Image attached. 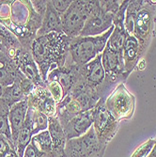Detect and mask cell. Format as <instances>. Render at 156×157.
<instances>
[{
  "label": "cell",
  "mask_w": 156,
  "mask_h": 157,
  "mask_svg": "<svg viewBox=\"0 0 156 157\" xmlns=\"http://www.w3.org/2000/svg\"><path fill=\"white\" fill-rule=\"evenodd\" d=\"M70 40L64 33L56 32L38 36L33 40L30 51L44 82L52 70L65 66Z\"/></svg>",
  "instance_id": "obj_1"
},
{
  "label": "cell",
  "mask_w": 156,
  "mask_h": 157,
  "mask_svg": "<svg viewBox=\"0 0 156 157\" xmlns=\"http://www.w3.org/2000/svg\"><path fill=\"white\" fill-rule=\"evenodd\" d=\"M114 25L102 35L95 37H76L70 40L69 58L66 63L84 66L101 55L105 50Z\"/></svg>",
  "instance_id": "obj_2"
},
{
  "label": "cell",
  "mask_w": 156,
  "mask_h": 157,
  "mask_svg": "<svg viewBox=\"0 0 156 157\" xmlns=\"http://www.w3.org/2000/svg\"><path fill=\"white\" fill-rule=\"evenodd\" d=\"M121 1L116 0H102L91 13L84 25L80 37H95L102 35L113 26V20Z\"/></svg>",
  "instance_id": "obj_3"
},
{
  "label": "cell",
  "mask_w": 156,
  "mask_h": 157,
  "mask_svg": "<svg viewBox=\"0 0 156 157\" xmlns=\"http://www.w3.org/2000/svg\"><path fill=\"white\" fill-rule=\"evenodd\" d=\"M94 1H73L66 12L61 16L62 32L70 39L80 35L84 25L98 5Z\"/></svg>",
  "instance_id": "obj_4"
},
{
  "label": "cell",
  "mask_w": 156,
  "mask_h": 157,
  "mask_svg": "<svg viewBox=\"0 0 156 157\" xmlns=\"http://www.w3.org/2000/svg\"><path fill=\"white\" fill-rule=\"evenodd\" d=\"M155 4L152 1H143L135 16L132 35L138 40L144 55L155 37Z\"/></svg>",
  "instance_id": "obj_5"
},
{
  "label": "cell",
  "mask_w": 156,
  "mask_h": 157,
  "mask_svg": "<svg viewBox=\"0 0 156 157\" xmlns=\"http://www.w3.org/2000/svg\"><path fill=\"white\" fill-rule=\"evenodd\" d=\"M107 145L99 140L93 127L80 137L67 140L66 157H104Z\"/></svg>",
  "instance_id": "obj_6"
},
{
  "label": "cell",
  "mask_w": 156,
  "mask_h": 157,
  "mask_svg": "<svg viewBox=\"0 0 156 157\" xmlns=\"http://www.w3.org/2000/svg\"><path fill=\"white\" fill-rule=\"evenodd\" d=\"M105 106L118 121L130 120L135 109V97L126 89L124 83H120L106 97Z\"/></svg>",
  "instance_id": "obj_7"
},
{
  "label": "cell",
  "mask_w": 156,
  "mask_h": 157,
  "mask_svg": "<svg viewBox=\"0 0 156 157\" xmlns=\"http://www.w3.org/2000/svg\"><path fill=\"white\" fill-rule=\"evenodd\" d=\"M93 129L101 142L107 145L114 138L120 128L118 121L105 106V99H100L94 107Z\"/></svg>",
  "instance_id": "obj_8"
},
{
  "label": "cell",
  "mask_w": 156,
  "mask_h": 157,
  "mask_svg": "<svg viewBox=\"0 0 156 157\" xmlns=\"http://www.w3.org/2000/svg\"><path fill=\"white\" fill-rule=\"evenodd\" d=\"M102 64L105 72V78L116 85L124 83L128 78L125 73L122 52H118L106 45L102 53Z\"/></svg>",
  "instance_id": "obj_9"
},
{
  "label": "cell",
  "mask_w": 156,
  "mask_h": 157,
  "mask_svg": "<svg viewBox=\"0 0 156 157\" xmlns=\"http://www.w3.org/2000/svg\"><path fill=\"white\" fill-rule=\"evenodd\" d=\"M12 60L15 63L17 69L26 78L31 80L36 87H41V86L46 85L40 76V71L30 50L21 47L16 51Z\"/></svg>",
  "instance_id": "obj_10"
},
{
  "label": "cell",
  "mask_w": 156,
  "mask_h": 157,
  "mask_svg": "<svg viewBox=\"0 0 156 157\" xmlns=\"http://www.w3.org/2000/svg\"><path fill=\"white\" fill-rule=\"evenodd\" d=\"M28 105L46 115L48 118L56 116V103L45 86L36 87L28 96Z\"/></svg>",
  "instance_id": "obj_11"
},
{
  "label": "cell",
  "mask_w": 156,
  "mask_h": 157,
  "mask_svg": "<svg viewBox=\"0 0 156 157\" xmlns=\"http://www.w3.org/2000/svg\"><path fill=\"white\" fill-rule=\"evenodd\" d=\"M79 66L70 63H66L65 66L61 68H56L52 70L47 75L46 82L54 80L58 81L62 87L66 96L76 84V82L79 79Z\"/></svg>",
  "instance_id": "obj_12"
},
{
  "label": "cell",
  "mask_w": 156,
  "mask_h": 157,
  "mask_svg": "<svg viewBox=\"0 0 156 157\" xmlns=\"http://www.w3.org/2000/svg\"><path fill=\"white\" fill-rule=\"evenodd\" d=\"M79 74L88 86L98 90L105 79V72L102 64V54L86 65L79 67Z\"/></svg>",
  "instance_id": "obj_13"
},
{
  "label": "cell",
  "mask_w": 156,
  "mask_h": 157,
  "mask_svg": "<svg viewBox=\"0 0 156 157\" xmlns=\"http://www.w3.org/2000/svg\"><path fill=\"white\" fill-rule=\"evenodd\" d=\"M94 108L87 110L74 117L64 127L67 140L80 137L86 134L93 125Z\"/></svg>",
  "instance_id": "obj_14"
},
{
  "label": "cell",
  "mask_w": 156,
  "mask_h": 157,
  "mask_svg": "<svg viewBox=\"0 0 156 157\" xmlns=\"http://www.w3.org/2000/svg\"><path fill=\"white\" fill-rule=\"evenodd\" d=\"M122 56L125 73L129 76L130 74L136 68L141 58L144 56L138 40L134 35L127 34L123 44Z\"/></svg>",
  "instance_id": "obj_15"
},
{
  "label": "cell",
  "mask_w": 156,
  "mask_h": 157,
  "mask_svg": "<svg viewBox=\"0 0 156 157\" xmlns=\"http://www.w3.org/2000/svg\"><path fill=\"white\" fill-rule=\"evenodd\" d=\"M53 146L54 157H66L65 147L67 143V137L63 127L59 121L58 118L51 117L48 119V129Z\"/></svg>",
  "instance_id": "obj_16"
},
{
  "label": "cell",
  "mask_w": 156,
  "mask_h": 157,
  "mask_svg": "<svg viewBox=\"0 0 156 157\" xmlns=\"http://www.w3.org/2000/svg\"><path fill=\"white\" fill-rule=\"evenodd\" d=\"M28 111V98L23 101L14 104L9 112V121L10 124L11 135L14 143V148H15V142L17 140L18 134L21 130L22 126L25 123L26 115Z\"/></svg>",
  "instance_id": "obj_17"
},
{
  "label": "cell",
  "mask_w": 156,
  "mask_h": 157,
  "mask_svg": "<svg viewBox=\"0 0 156 157\" xmlns=\"http://www.w3.org/2000/svg\"><path fill=\"white\" fill-rule=\"evenodd\" d=\"M85 112L77 100L67 94L60 103L56 105V118L64 127L74 117Z\"/></svg>",
  "instance_id": "obj_18"
},
{
  "label": "cell",
  "mask_w": 156,
  "mask_h": 157,
  "mask_svg": "<svg viewBox=\"0 0 156 157\" xmlns=\"http://www.w3.org/2000/svg\"><path fill=\"white\" fill-rule=\"evenodd\" d=\"M52 32L63 33L62 24H61V15L54 9V7L51 4V1H48L41 25L37 32V37L46 35Z\"/></svg>",
  "instance_id": "obj_19"
},
{
  "label": "cell",
  "mask_w": 156,
  "mask_h": 157,
  "mask_svg": "<svg viewBox=\"0 0 156 157\" xmlns=\"http://www.w3.org/2000/svg\"><path fill=\"white\" fill-rule=\"evenodd\" d=\"M33 136V121H32V110L28 106L27 115L24 125L18 134L17 140L15 142V151L19 157H23L24 152L27 146L30 144Z\"/></svg>",
  "instance_id": "obj_20"
},
{
  "label": "cell",
  "mask_w": 156,
  "mask_h": 157,
  "mask_svg": "<svg viewBox=\"0 0 156 157\" xmlns=\"http://www.w3.org/2000/svg\"><path fill=\"white\" fill-rule=\"evenodd\" d=\"M30 143H32L40 152L45 154L46 157H54L52 140L48 130L34 135Z\"/></svg>",
  "instance_id": "obj_21"
},
{
  "label": "cell",
  "mask_w": 156,
  "mask_h": 157,
  "mask_svg": "<svg viewBox=\"0 0 156 157\" xmlns=\"http://www.w3.org/2000/svg\"><path fill=\"white\" fill-rule=\"evenodd\" d=\"M19 75V70L13 60L0 65V86L6 88L15 82Z\"/></svg>",
  "instance_id": "obj_22"
},
{
  "label": "cell",
  "mask_w": 156,
  "mask_h": 157,
  "mask_svg": "<svg viewBox=\"0 0 156 157\" xmlns=\"http://www.w3.org/2000/svg\"><path fill=\"white\" fill-rule=\"evenodd\" d=\"M10 108V107L7 104H5L2 100L0 101V135L3 136L10 142L13 150H15L11 135L10 124L9 121Z\"/></svg>",
  "instance_id": "obj_23"
},
{
  "label": "cell",
  "mask_w": 156,
  "mask_h": 157,
  "mask_svg": "<svg viewBox=\"0 0 156 157\" xmlns=\"http://www.w3.org/2000/svg\"><path fill=\"white\" fill-rule=\"evenodd\" d=\"M25 99H27V97L25 96L23 90L20 87V85L16 81L11 86H10V87L4 88L2 101L5 104H7L10 107H11L14 104L19 103Z\"/></svg>",
  "instance_id": "obj_24"
},
{
  "label": "cell",
  "mask_w": 156,
  "mask_h": 157,
  "mask_svg": "<svg viewBox=\"0 0 156 157\" xmlns=\"http://www.w3.org/2000/svg\"><path fill=\"white\" fill-rule=\"evenodd\" d=\"M127 34L128 33L126 32L124 25H114V29L108 39L106 45L118 52H122Z\"/></svg>",
  "instance_id": "obj_25"
},
{
  "label": "cell",
  "mask_w": 156,
  "mask_h": 157,
  "mask_svg": "<svg viewBox=\"0 0 156 157\" xmlns=\"http://www.w3.org/2000/svg\"><path fill=\"white\" fill-rule=\"evenodd\" d=\"M143 0H134V1H129L128 7L126 9L125 12V20H124V27L125 30L128 34H133L134 31V24L136 14L142 5Z\"/></svg>",
  "instance_id": "obj_26"
},
{
  "label": "cell",
  "mask_w": 156,
  "mask_h": 157,
  "mask_svg": "<svg viewBox=\"0 0 156 157\" xmlns=\"http://www.w3.org/2000/svg\"><path fill=\"white\" fill-rule=\"evenodd\" d=\"M29 106V105H28ZM32 110V121H33V136L48 129V117L44 113L35 110L29 106Z\"/></svg>",
  "instance_id": "obj_27"
},
{
  "label": "cell",
  "mask_w": 156,
  "mask_h": 157,
  "mask_svg": "<svg viewBox=\"0 0 156 157\" xmlns=\"http://www.w3.org/2000/svg\"><path fill=\"white\" fill-rule=\"evenodd\" d=\"M45 84H46L47 90L51 93V95L55 101L56 105H58L59 103H60L65 97L64 90L60 86V84L58 81H55V80L54 81H48Z\"/></svg>",
  "instance_id": "obj_28"
},
{
  "label": "cell",
  "mask_w": 156,
  "mask_h": 157,
  "mask_svg": "<svg viewBox=\"0 0 156 157\" xmlns=\"http://www.w3.org/2000/svg\"><path fill=\"white\" fill-rule=\"evenodd\" d=\"M156 142V139L150 138L147 141H145L144 143L141 144L139 147L136 148V150L133 152L131 157H148L150 152L151 151L154 144Z\"/></svg>",
  "instance_id": "obj_29"
},
{
  "label": "cell",
  "mask_w": 156,
  "mask_h": 157,
  "mask_svg": "<svg viewBox=\"0 0 156 157\" xmlns=\"http://www.w3.org/2000/svg\"><path fill=\"white\" fill-rule=\"evenodd\" d=\"M129 1H121V4L120 6V9L118 10L117 13L114 16V20H113V25H124V20H125V12L126 9L128 7Z\"/></svg>",
  "instance_id": "obj_30"
},
{
  "label": "cell",
  "mask_w": 156,
  "mask_h": 157,
  "mask_svg": "<svg viewBox=\"0 0 156 157\" xmlns=\"http://www.w3.org/2000/svg\"><path fill=\"white\" fill-rule=\"evenodd\" d=\"M73 1L70 0H51V4L54 7V9L58 11L62 16L66 12V10L69 9Z\"/></svg>",
  "instance_id": "obj_31"
},
{
  "label": "cell",
  "mask_w": 156,
  "mask_h": 157,
  "mask_svg": "<svg viewBox=\"0 0 156 157\" xmlns=\"http://www.w3.org/2000/svg\"><path fill=\"white\" fill-rule=\"evenodd\" d=\"M23 157H46V155L40 152L32 143H30L25 149Z\"/></svg>",
  "instance_id": "obj_32"
},
{
  "label": "cell",
  "mask_w": 156,
  "mask_h": 157,
  "mask_svg": "<svg viewBox=\"0 0 156 157\" xmlns=\"http://www.w3.org/2000/svg\"><path fill=\"white\" fill-rule=\"evenodd\" d=\"M10 149H12L10 143L3 136L0 135V157H2Z\"/></svg>",
  "instance_id": "obj_33"
},
{
  "label": "cell",
  "mask_w": 156,
  "mask_h": 157,
  "mask_svg": "<svg viewBox=\"0 0 156 157\" xmlns=\"http://www.w3.org/2000/svg\"><path fill=\"white\" fill-rule=\"evenodd\" d=\"M2 157H19L16 151L13 150V149H10L8 152H6Z\"/></svg>",
  "instance_id": "obj_34"
},
{
  "label": "cell",
  "mask_w": 156,
  "mask_h": 157,
  "mask_svg": "<svg viewBox=\"0 0 156 157\" xmlns=\"http://www.w3.org/2000/svg\"><path fill=\"white\" fill-rule=\"evenodd\" d=\"M148 157H156V142L151 150V151L150 152V154L148 155Z\"/></svg>",
  "instance_id": "obj_35"
},
{
  "label": "cell",
  "mask_w": 156,
  "mask_h": 157,
  "mask_svg": "<svg viewBox=\"0 0 156 157\" xmlns=\"http://www.w3.org/2000/svg\"><path fill=\"white\" fill-rule=\"evenodd\" d=\"M3 92H4V87H2V86H0V101H1V100H2Z\"/></svg>",
  "instance_id": "obj_36"
}]
</instances>
